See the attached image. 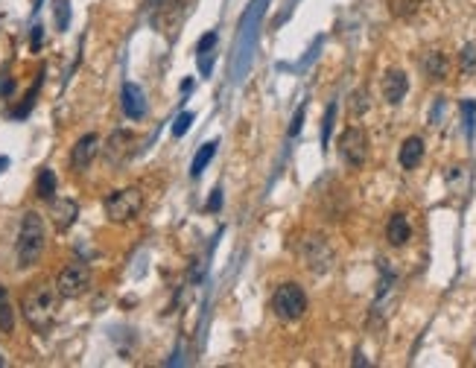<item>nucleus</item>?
Masks as SVG:
<instances>
[{"mask_svg":"<svg viewBox=\"0 0 476 368\" xmlns=\"http://www.w3.org/2000/svg\"><path fill=\"white\" fill-rule=\"evenodd\" d=\"M3 164H6V158H0V167H3Z\"/></svg>","mask_w":476,"mask_h":368,"instance_id":"c85d7f7f","label":"nucleus"},{"mask_svg":"<svg viewBox=\"0 0 476 368\" xmlns=\"http://www.w3.org/2000/svg\"><path fill=\"white\" fill-rule=\"evenodd\" d=\"M59 26H67V3H59Z\"/></svg>","mask_w":476,"mask_h":368,"instance_id":"bb28decb","label":"nucleus"},{"mask_svg":"<svg viewBox=\"0 0 476 368\" xmlns=\"http://www.w3.org/2000/svg\"><path fill=\"white\" fill-rule=\"evenodd\" d=\"M190 120H193V115H190V111H185V115H181L178 120H176V126H173V135L178 137V135H185L187 129H190Z\"/></svg>","mask_w":476,"mask_h":368,"instance_id":"4be33fe9","label":"nucleus"},{"mask_svg":"<svg viewBox=\"0 0 476 368\" xmlns=\"http://www.w3.org/2000/svg\"><path fill=\"white\" fill-rule=\"evenodd\" d=\"M219 205H222V190H214L211 202H207V210H219Z\"/></svg>","mask_w":476,"mask_h":368,"instance_id":"a878e982","label":"nucleus"},{"mask_svg":"<svg viewBox=\"0 0 476 368\" xmlns=\"http://www.w3.org/2000/svg\"><path fill=\"white\" fill-rule=\"evenodd\" d=\"M123 111L129 115L132 120H141L146 115V100H144V91L137 88L135 82H126L123 85Z\"/></svg>","mask_w":476,"mask_h":368,"instance_id":"ddd939ff","label":"nucleus"},{"mask_svg":"<svg viewBox=\"0 0 476 368\" xmlns=\"http://www.w3.org/2000/svg\"><path fill=\"white\" fill-rule=\"evenodd\" d=\"M35 193H38V199H44V202L53 199V193H56V173H53V169H41V173H38Z\"/></svg>","mask_w":476,"mask_h":368,"instance_id":"f3484780","label":"nucleus"},{"mask_svg":"<svg viewBox=\"0 0 476 368\" xmlns=\"http://www.w3.org/2000/svg\"><path fill=\"white\" fill-rule=\"evenodd\" d=\"M103 210H105L108 222H117V225L132 222L144 210V193H141V187H123V190L108 193L105 202H103Z\"/></svg>","mask_w":476,"mask_h":368,"instance_id":"7ed1b4c3","label":"nucleus"},{"mask_svg":"<svg viewBox=\"0 0 476 368\" xmlns=\"http://www.w3.org/2000/svg\"><path fill=\"white\" fill-rule=\"evenodd\" d=\"M406 91H409V79H406L403 70L395 67V70H389V74L383 76V100L389 106H398L406 97Z\"/></svg>","mask_w":476,"mask_h":368,"instance_id":"9d476101","label":"nucleus"},{"mask_svg":"<svg viewBox=\"0 0 476 368\" xmlns=\"http://www.w3.org/2000/svg\"><path fill=\"white\" fill-rule=\"evenodd\" d=\"M301 120H304V108H298L296 120H292V126H289V135H298L301 132Z\"/></svg>","mask_w":476,"mask_h":368,"instance_id":"393cba45","label":"nucleus"},{"mask_svg":"<svg viewBox=\"0 0 476 368\" xmlns=\"http://www.w3.org/2000/svg\"><path fill=\"white\" fill-rule=\"evenodd\" d=\"M79 217V205L74 199H50V219L56 231H67Z\"/></svg>","mask_w":476,"mask_h":368,"instance_id":"1a4fd4ad","label":"nucleus"},{"mask_svg":"<svg viewBox=\"0 0 476 368\" xmlns=\"http://www.w3.org/2000/svg\"><path fill=\"white\" fill-rule=\"evenodd\" d=\"M216 44V33H207L202 41H199V53H207V50H211Z\"/></svg>","mask_w":476,"mask_h":368,"instance_id":"5701e85b","label":"nucleus"},{"mask_svg":"<svg viewBox=\"0 0 476 368\" xmlns=\"http://www.w3.org/2000/svg\"><path fill=\"white\" fill-rule=\"evenodd\" d=\"M38 44H41V26H35V35H33V47L38 50Z\"/></svg>","mask_w":476,"mask_h":368,"instance_id":"cd10ccee","label":"nucleus"},{"mask_svg":"<svg viewBox=\"0 0 476 368\" xmlns=\"http://www.w3.org/2000/svg\"><path fill=\"white\" fill-rule=\"evenodd\" d=\"M272 310L281 321H298L307 313V292L298 284H281L272 295Z\"/></svg>","mask_w":476,"mask_h":368,"instance_id":"20e7f679","label":"nucleus"},{"mask_svg":"<svg viewBox=\"0 0 476 368\" xmlns=\"http://www.w3.org/2000/svg\"><path fill=\"white\" fill-rule=\"evenodd\" d=\"M333 115H336V106H328V115H325V144L330 137V126H333Z\"/></svg>","mask_w":476,"mask_h":368,"instance_id":"b1692460","label":"nucleus"},{"mask_svg":"<svg viewBox=\"0 0 476 368\" xmlns=\"http://www.w3.org/2000/svg\"><path fill=\"white\" fill-rule=\"evenodd\" d=\"M421 70L430 82H441V79H447V74H450V62H447V56L441 50H430L421 59Z\"/></svg>","mask_w":476,"mask_h":368,"instance_id":"f8f14e48","label":"nucleus"},{"mask_svg":"<svg viewBox=\"0 0 476 368\" xmlns=\"http://www.w3.org/2000/svg\"><path fill=\"white\" fill-rule=\"evenodd\" d=\"M398 161H400L403 169H415L418 164H421V161H424V137H418V135L406 137L403 147H400Z\"/></svg>","mask_w":476,"mask_h":368,"instance_id":"2eb2a0df","label":"nucleus"},{"mask_svg":"<svg viewBox=\"0 0 476 368\" xmlns=\"http://www.w3.org/2000/svg\"><path fill=\"white\" fill-rule=\"evenodd\" d=\"M214 152H216V144H205L199 152H196L193 167H190V176H193V178H199V176H202V169L207 167V161L214 158Z\"/></svg>","mask_w":476,"mask_h":368,"instance_id":"a211bd4d","label":"nucleus"},{"mask_svg":"<svg viewBox=\"0 0 476 368\" xmlns=\"http://www.w3.org/2000/svg\"><path fill=\"white\" fill-rule=\"evenodd\" d=\"M391 12L400 18H409L418 12V0H395V3H391Z\"/></svg>","mask_w":476,"mask_h":368,"instance_id":"aec40b11","label":"nucleus"},{"mask_svg":"<svg viewBox=\"0 0 476 368\" xmlns=\"http://www.w3.org/2000/svg\"><path fill=\"white\" fill-rule=\"evenodd\" d=\"M96 152H100V135H85L76 140V147L71 152V167L74 173H85V169L91 167V161L96 158Z\"/></svg>","mask_w":476,"mask_h":368,"instance_id":"6e6552de","label":"nucleus"},{"mask_svg":"<svg viewBox=\"0 0 476 368\" xmlns=\"http://www.w3.org/2000/svg\"><path fill=\"white\" fill-rule=\"evenodd\" d=\"M339 155L348 167H362L368 161V135L359 129V126H348L339 135Z\"/></svg>","mask_w":476,"mask_h":368,"instance_id":"423d86ee","label":"nucleus"},{"mask_svg":"<svg viewBox=\"0 0 476 368\" xmlns=\"http://www.w3.org/2000/svg\"><path fill=\"white\" fill-rule=\"evenodd\" d=\"M301 254H304V263L310 272L321 275L328 272V269L333 266V249L328 246L325 237H307L304 246H301Z\"/></svg>","mask_w":476,"mask_h":368,"instance_id":"0eeeda50","label":"nucleus"},{"mask_svg":"<svg viewBox=\"0 0 476 368\" xmlns=\"http://www.w3.org/2000/svg\"><path fill=\"white\" fill-rule=\"evenodd\" d=\"M368 111V91H354V97H351V115L354 117H359V115H366Z\"/></svg>","mask_w":476,"mask_h":368,"instance_id":"6ab92c4d","label":"nucleus"},{"mask_svg":"<svg viewBox=\"0 0 476 368\" xmlns=\"http://www.w3.org/2000/svg\"><path fill=\"white\" fill-rule=\"evenodd\" d=\"M409 237H412V225H409V219H406L403 214H391L389 217V225H386V240L395 249H400V246H406L409 243Z\"/></svg>","mask_w":476,"mask_h":368,"instance_id":"4468645a","label":"nucleus"},{"mask_svg":"<svg viewBox=\"0 0 476 368\" xmlns=\"http://www.w3.org/2000/svg\"><path fill=\"white\" fill-rule=\"evenodd\" d=\"M47 246V228H44V219L35 210H26L24 219H21V228H18V266L21 269H30L38 263V258L44 254Z\"/></svg>","mask_w":476,"mask_h":368,"instance_id":"f03ea898","label":"nucleus"},{"mask_svg":"<svg viewBox=\"0 0 476 368\" xmlns=\"http://www.w3.org/2000/svg\"><path fill=\"white\" fill-rule=\"evenodd\" d=\"M59 301H62L59 290L38 281L21 295V313L35 333H50L56 319H59Z\"/></svg>","mask_w":476,"mask_h":368,"instance_id":"f257e3e1","label":"nucleus"},{"mask_svg":"<svg viewBox=\"0 0 476 368\" xmlns=\"http://www.w3.org/2000/svg\"><path fill=\"white\" fill-rule=\"evenodd\" d=\"M473 65H476V47L468 44L461 50V70H473Z\"/></svg>","mask_w":476,"mask_h":368,"instance_id":"412c9836","label":"nucleus"},{"mask_svg":"<svg viewBox=\"0 0 476 368\" xmlns=\"http://www.w3.org/2000/svg\"><path fill=\"white\" fill-rule=\"evenodd\" d=\"M91 287V269L85 263H67L59 275H56V290L62 299H79Z\"/></svg>","mask_w":476,"mask_h":368,"instance_id":"39448f33","label":"nucleus"},{"mask_svg":"<svg viewBox=\"0 0 476 368\" xmlns=\"http://www.w3.org/2000/svg\"><path fill=\"white\" fill-rule=\"evenodd\" d=\"M12 331H15V310H12L6 287L0 284V333H12Z\"/></svg>","mask_w":476,"mask_h":368,"instance_id":"dca6fc26","label":"nucleus"},{"mask_svg":"<svg viewBox=\"0 0 476 368\" xmlns=\"http://www.w3.org/2000/svg\"><path fill=\"white\" fill-rule=\"evenodd\" d=\"M132 147H135V135L132 132H114L105 147V158L111 164H123L126 158L132 155Z\"/></svg>","mask_w":476,"mask_h":368,"instance_id":"9b49d317","label":"nucleus"}]
</instances>
